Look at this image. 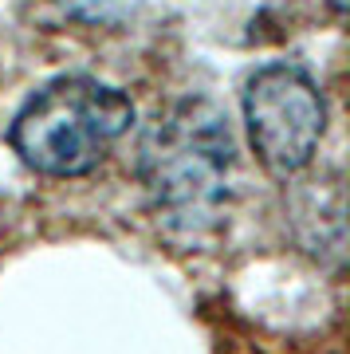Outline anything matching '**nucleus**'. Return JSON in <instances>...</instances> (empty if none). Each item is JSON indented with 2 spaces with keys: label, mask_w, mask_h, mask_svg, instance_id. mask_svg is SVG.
I'll use <instances>...</instances> for the list:
<instances>
[{
  "label": "nucleus",
  "mask_w": 350,
  "mask_h": 354,
  "mask_svg": "<svg viewBox=\"0 0 350 354\" xmlns=\"http://www.w3.org/2000/svg\"><path fill=\"white\" fill-rule=\"evenodd\" d=\"M138 174L154 209L189 232L213 225L228 197L232 134L205 99H185L158 114L138 150Z\"/></svg>",
  "instance_id": "1"
},
{
  "label": "nucleus",
  "mask_w": 350,
  "mask_h": 354,
  "mask_svg": "<svg viewBox=\"0 0 350 354\" xmlns=\"http://www.w3.org/2000/svg\"><path fill=\"white\" fill-rule=\"evenodd\" d=\"M134 122V102L91 75H59L16 111L8 142L20 162L48 177H83Z\"/></svg>",
  "instance_id": "2"
},
{
  "label": "nucleus",
  "mask_w": 350,
  "mask_h": 354,
  "mask_svg": "<svg viewBox=\"0 0 350 354\" xmlns=\"http://www.w3.org/2000/svg\"><path fill=\"white\" fill-rule=\"evenodd\" d=\"M244 122L264 169L275 177H291L319 150L326 106L307 71L272 64L260 67L244 87Z\"/></svg>",
  "instance_id": "3"
},
{
  "label": "nucleus",
  "mask_w": 350,
  "mask_h": 354,
  "mask_svg": "<svg viewBox=\"0 0 350 354\" xmlns=\"http://www.w3.org/2000/svg\"><path fill=\"white\" fill-rule=\"evenodd\" d=\"M326 4H331V12H335V16L347 12V0H326Z\"/></svg>",
  "instance_id": "4"
}]
</instances>
